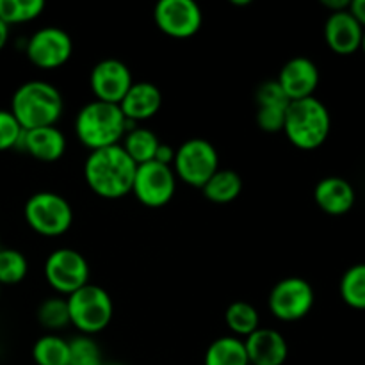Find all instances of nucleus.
Returning <instances> with one entry per match:
<instances>
[{"label": "nucleus", "mask_w": 365, "mask_h": 365, "mask_svg": "<svg viewBox=\"0 0 365 365\" xmlns=\"http://www.w3.org/2000/svg\"><path fill=\"white\" fill-rule=\"evenodd\" d=\"M135 164L121 145L89 152L84 163V180L100 198L118 200L132 192Z\"/></svg>", "instance_id": "nucleus-1"}, {"label": "nucleus", "mask_w": 365, "mask_h": 365, "mask_svg": "<svg viewBox=\"0 0 365 365\" xmlns=\"http://www.w3.org/2000/svg\"><path fill=\"white\" fill-rule=\"evenodd\" d=\"M9 110L24 130L56 127L64 110L63 95L46 81L24 82L14 91Z\"/></svg>", "instance_id": "nucleus-2"}, {"label": "nucleus", "mask_w": 365, "mask_h": 365, "mask_svg": "<svg viewBox=\"0 0 365 365\" xmlns=\"http://www.w3.org/2000/svg\"><path fill=\"white\" fill-rule=\"evenodd\" d=\"M130 128H134V125L125 120L120 106L100 100L86 103L75 118L77 139L91 152L121 145Z\"/></svg>", "instance_id": "nucleus-3"}, {"label": "nucleus", "mask_w": 365, "mask_h": 365, "mask_svg": "<svg viewBox=\"0 0 365 365\" xmlns=\"http://www.w3.org/2000/svg\"><path fill=\"white\" fill-rule=\"evenodd\" d=\"M331 130V116L328 107L316 96L294 100L287 106L284 134L289 143L299 150H317L327 143Z\"/></svg>", "instance_id": "nucleus-4"}, {"label": "nucleus", "mask_w": 365, "mask_h": 365, "mask_svg": "<svg viewBox=\"0 0 365 365\" xmlns=\"http://www.w3.org/2000/svg\"><path fill=\"white\" fill-rule=\"evenodd\" d=\"M70 324L81 331V335L100 334L110 324L114 316L113 298L103 287L88 284L66 298Z\"/></svg>", "instance_id": "nucleus-5"}, {"label": "nucleus", "mask_w": 365, "mask_h": 365, "mask_svg": "<svg viewBox=\"0 0 365 365\" xmlns=\"http://www.w3.org/2000/svg\"><path fill=\"white\" fill-rule=\"evenodd\" d=\"M24 217L36 234L59 237L71 228L73 209L64 196L52 191H39L25 202Z\"/></svg>", "instance_id": "nucleus-6"}, {"label": "nucleus", "mask_w": 365, "mask_h": 365, "mask_svg": "<svg viewBox=\"0 0 365 365\" xmlns=\"http://www.w3.org/2000/svg\"><path fill=\"white\" fill-rule=\"evenodd\" d=\"M171 168L182 182L202 189L209 182V178L220 170V155L210 141L192 138L175 150Z\"/></svg>", "instance_id": "nucleus-7"}, {"label": "nucleus", "mask_w": 365, "mask_h": 365, "mask_svg": "<svg viewBox=\"0 0 365 365\" xmlns=\"http://www.w3.org/2000/svg\"><path fill=\"white\" fill-rule=\"evenodd\" d=\"M45 280L57 294L68 298L89 284L88 260L77 250H53L45 260Z\"/></svg>", "instance_id": "nucleus-8"}, {"label": "nucleus", "mask_w": 365, "mask_h": 365, "mask_svg": "<svg viewBox=\"0 0 365 365\" xmlns=\"http://www.w3.org/2000/svg\"><path fill=\"white\" fill-rule=\"evenodd\" d=\"M314 302H316V294H314L312 285L305 278L289 277L271 289L267 305L277 319L292 323V321H299L309 316Z\"/></svg>", "instance_id": "nucleus-9"}, {"label": "nucleus", "mask_w": 365, "mask_h": 365, "mask_svg": "<svg viewBox=\"0 0 365 365\" xmlns=\"http://www.w3.org/2000/svg\"><path fill=\"white\" fill-rule=\"evenodd\" d=\"M175 191H177V175L171 166L152 160L135 168L132 192L145 207L159 209L168 205L173 200Z\"/></svg>", "instance_id": "nucleus-10"}, {"label": "nucleus", "mask_w": 365, "mask_h": 365, "mask_svg": "<svg viewBox=\"0 0 365 365\" xmlns=\"http://www.w3.org/2000/svg\"><path fill=\"white\" fill-rule=\"evenodd\" d=\"M25 53L34 66L41 70H56L70 61L73 41L64 29L43 27L27 39Z\"/></svg>", "instance_id": "nucleus-11"}, {"label": "nucleus", "mask_w": 365, "mask_h": 365, "mask_svg": "<svg viewBox=\"0 0 365 365\" xmlns=\"http://www.w3.org/2000/svg\"><path fill=\"white\" fill-rule=\"evenodd\" d=\"M153 20L166 36L185 39L200 31L203 14L195 0H159L153 7Z\"/></svg>", "instance_id": "nucleus-12"}, {"label": "nucleus", "mask_w": 365, "mask_h": 365, "mask_svg": "<svg viewBox=\"0 0 365 365\" xmlns=\"http://www.w3.org/2000/svg\"><path fill=\"white\" fill-rule=\"evenodd\" d=\"M134 84L127 64L114 57L98 61L89 73V88L95 100L107 103H120L130 86Z\"/></svg>", "instance_id": "nucleus-13"}, {"label": "nucleus", "mask_w": 365, "mask_h": 365, "mask_svg": "<svg viewBox=\"0 0 365 365\" xmlns=\"http://www.w3.org/2000/svg\"><path fill=\"white\" fill-rule=\"evenodd\" d=\"M277 82L291 102L309 98L319 86V68L310 57H292L282 66Z\"/></svg>", "instance_id": "nucleus-14"}, {"label": "nucleus", "mask_w": 365, "mask_h": 365, "mask_svg": "<svg viewBox=\"0 0 365 365\" xmlns=\"http://www.w3.org/2000/svg\"><path fill=\"white\" fill-rule=\"evenodd\" d=\"M364 38V27L359 24L349 9L328 14L324 21V41L328 48L339 56H349L360 50Z\"/></svg>", "instance_id": "nucleus-15"}, {"label": "nucleus", "mask_w": 365, "mask_h": 365, "mask_svg": "<svg viewBox=\"0 0 365 365\" xmlns=\"http://www.w3.org/2000/svg\"><path fill=\"white\" fill-rule=\"evenodd\" d=\"M250 365H284L289 346L284 335L271 328H259L245 339Z\"/></svg>", "instance_id": "nucleus-16"}, {"label": "nucleus", "mask_w": 365, "mask_h": 365, "mask_svg": "<svg viewBox=\"0 0 365 365\" xmlns=\"http://www.w3.org/2000/svg\"><path fill=\"white\" fill-rule=\"evenodd\" d=\"M125 120L130 125L146 121L159 113L163 106V93L153 82H134L120 103Z\"/></svg>", "instance_id": "nucleus-17"}, {"label": "nucleus", "mask_w": 365, "mask_h": 365, "mask_svg": "<svg viewBox=\"0 0 365 365\" xmlns=\"http://www.w3.org/2000/svg\"><path fill=\"white\" fill-rule=\"evenodd\" d=\"M314 200L324 214L344 216L353 209L356 200L351 182L342 177H327L317 182L314 189Z\"/></svg>", "instance_id": "nucleus-18"}, {"label": "nucleus", "mask_w": 365, "mask_h": 365, "mask_svg": "<svg viewBox=\"0 0 365 365\" xmlns=\"http://www.w3.org/2000/svg\"><path fill=\"white\" fill-rule=\"evenodd\" d=\"M18 148L25 150L39 163H56L66 152V138L57 127L24 130Z\"/></svg>", "instance_id": "nucleus-19"}, {"label": "nucleus", "mask_w": 365, "mask_h": 365, "mask_svg": "<svg viewBox=\"0 0 365 365\" xmlns=\"http://www.w3.org/2000/svg\"><path fill=\"white\" fill-rule=\"evenodd\" d=\"M203 365H250L245 341L234 335L216 339L207 348Z\"/></svg>", "instance_id": "nucleus-20"}, {"label": "nucleus", "mask_w": 365, "mask_h": 365, "mask_svg": "<svg viewBox=\"0 0 365 365\" xmlns=\"http://www.w3.org/2000/svg\"><path fill=\"white\" fill-rule=\"evenodd\" d=\"M203 196L209 202L225 205L239 198L242 191V178L234 170H217L202 187Z\"/></svg>", "instance_id": "nucleus-21"}, {"label": "nucleus", "mask_w": 365, "mask_h": 365, "mask_svg": "<svg viewBox=\"0 0 365 365\" xmlns=\"http://www.w3.org/2000/svg\"><path fill=\"white\" fill-rule=\"evenodd\" d=\"M159 145L160 141L155 132L143 127H134L127 130L123 141H121V148L134 160L135 166L152 163L155 159V152Z\"/></svg>", "instance_id": "nucleus-22"}, {"label": "nucleus", "mask_w": 365, "mask_h": 365, "mask_svg": "<svg viewBox=\"0 0 365 365\" xmlns=\"http://www.w3.org/2000/svg\"><path fill=\"white\" fill-rule=\"evenodd\" d=\"M32 360L36 365H70V344L56 334L43 335L32 346Z\"/></svg>", "instance_id": "nucleus-23"}, {"label": "nucleus", "mask_w": 365, "mask_h": 365, "mask_svg": "<svg viewBox=\"0 0 365 365\" xmlns=\"http://www.w3.org/2000/svg\"><path fill=\"white\" fill-rule=\"evenodd\" d=\"M225 323L234 337H248L260 328V317L255 307L248 302H234L225 312Z\"/></svg>", "instance_id": "nucleus-24"}, {"label": "nucleus", "mask_w": 365, "mask_h": 365, "mask_svg": "<svg viewBox=\"0 0 365 365\" xmlns=\"http://www.w3.org/2000/svg\"><path fill=\"white\" fill-rule=\"evenodd\" d=\"M342 302L355 310H365V264H355L342 274L339 284Z\"/></svg>", "instance_id": "nucleus-25"}, {"label": "nucleus", "mask_w": 365, "mask_h": 365, "mask_svg": "<svg viewBox=\"0 0 365 365\" xmlns=\"http://www.w3.org/2000/svg\"><path fill=\"white\" fill-rule=\"evenodd\" d=\"M45 11L43 0H0V20L6 25L27 24Z\"/></svg>", "instance_id": "nucleus-26"}, {"label": "nucleus", "mask_w": 365, "mask_h": 365, "mask_svg": "<svg viewBox=\"0 0 365 365\" xmlns=\"http://www.w3.org/2000/svg\"><path fill=\"white\" fill-rule=\"evenodd\" d=\"M38 321L45 330L59 331L70 324V312H68V302L63 296H52L46 298L38 307Z\"/></svg>", "instance_id": "nucleus-27"}, {"label": "nucleus", "mask_w": 365, "mask_h": 365, "mask_svg": "<svg viewBox=\"0 0 365 365\" xmlns=\"http://www.w3.org/2000/svg\"><path fill=\"white\" fill-rule=\"evenodd\" d=\"M29 262L25 255L13 248H0V285H16L27 277Z\"/></svg>", "instance_id": "nucleus-28"}, {"label": "nucleus", "mask_w": 365, "mask_h": 365, "mask_svg": "<svg viewBox=\"0 0 365 365\" xmlns=\"http://www.w3.org/2000/svg\"><path fill=\"white\" fill-rule=\"evenodd\" d=\"M70 365H103L102 349L89 335H78L68 341Z\"/></svg>", "instance_id": "nucleus-29"}, {"label": "nucleus", "mask_w": 365, "mask_h": 365, "mask_svg": "<svg viewBox=\"0 0 365 365\" xmlns=\"http://www.w3.org/2000/svg\"><path fill=\"white\" fill-rule=\"evenodd\" d=\"M24 128L16 121L9 109H0V152L18 148Z\"/></svg>", "instance_id": "nucleus-30"}, {"label": "nucleus", "mask_w": 365, "mask_h": 365, "mask_svg": "<svg viewBox=\"0 0 365 365\" xmlns=\"http://www.w3.org/2000/svg\"><path fill=\"white\" fill-rule=\"evenodd\" d=\"M285 110H287V106H259L257 125L260 127V130L267 132V134H277V132L284 130Z\"/></svg>", "instance_id": "nucleus-31"}, {"label": "nucleus", "mask_w": 365, "mask_h": 365, "mask_svg": "<svg viewBox=\"0 0 365 365\" xmlns=\"http://www.w3.org/2000/svg\"><path fill=\"white\" fill-rule=\"evenodd\" d=\"M255 98H257V106H289L291 100L285 96V93L282 91L280 84L274 81H267L262 82L259 86L255 93Z\"/></svg>", "instance_id": "nucleus-32"}, {"label": "nucleus", "mask_w": 365, "mask_h": 365, "mask_svg": "<svg viewBox=\"0 0 365 365\" xmlns=\"http://www.w3.org/2000/svg\"><path fill=\"white\" fill-rule=\"evenodd\" d=\"M173 159H175V150L171 148V146L164 145V143H160L159 148H157L155 152V163H160L164 164V166H171L173 164Z\"/></svg>", "instance_id": "nucleus-33"}, {"label": "nucleus", "mask_w": 365, "mask_h": 365, "mask_svg": "<svg viewBox=\"0 0 365 365\" xmlns=\"http://www.w3.org/2000/svg\"><path fill=\"white\" fill-rule=\"evenodd\" d=\"M349 13L359 20V24L365 29V0H353L349 4Z\"/></svg>", "instance_id": "nucleus-34"}, {"label": "nucleus", "mask_w": 365, "mask_h": 365, "mask_svg": "<svg viewBox=\"0 0 365 365\" xmlns=\"http://www.w3.org/2000/svg\"><path fill=\"white\" fill-rule=\"evenodd\" d=\"M321 4H323L330 13H339V11L349 9V4L351 2H349V0H323Z\"/></svg>", "instance_id": "nucleus-35"}, {"label": "nucleus", "mask_w": 365, "mask_h": 365, "mask_svg": "<svg viewBox=\"0 0 365 365\" xmlns=\"http://www.w3.org/2000/svg\"><path fill=\"white\" fill-rule=\"evenodd\" d=\"M7 41H9V25L0 20V50L7 45Z\"/></svg>", "instance_id": "nucleus-36"}, {"label": "nucleus", "mask_w": 365, "mask_h": 365, "mask_svg": "<svg viewBox=\"0 0 365 365\" xmlns=\"http://www.w3.org/2000/svg\"><path fill=\"white\" fill-rule=\"evenodd\" d=\"M232 4H235V6H250V0H232Z\"/></svg>", "instance_id": "nucleus-37"}, {"label": "nucleus", "mask_w": 365, "mask_h": 365, "mask_svg": "<svg viewBox=\"0 0 365 365\" xmlns=\"http://www.w3.org/2000/svg\"><path fill=\"white\" fill-rule=\"evenodd\" d=\"M360 50L365 53V29H364V38H362V46H360Z\"/></svg>", "instance_id": "nucleus-38"}, {"label": "nucleus", "mask_w": 365, "mask_h": 365, "mask_svg": "<svg viewBox=\"0 0 365 365\" xmlns=\"http://www.w3.org/2000/svg\"><path fill=\"white\" fill-rule=\"evenodd\" d=\"M103 365H123V364H103Z\"/></svg>", "instance_id": "nucleus-39"}, {"label": "nucleus", "mask_w": 365, "mask_h": 365, "mask_svg": "<svg viewBox=\"0 0 365 365\" xmlns=\"http://www.w3.org/2000/svg\"><path fill=\"white\" fill-rule=\"evenodd\" d=\"M0 291H2V285H0Z\"/></svg>", "instance_id": "nucleus-40"}]
</instances>
